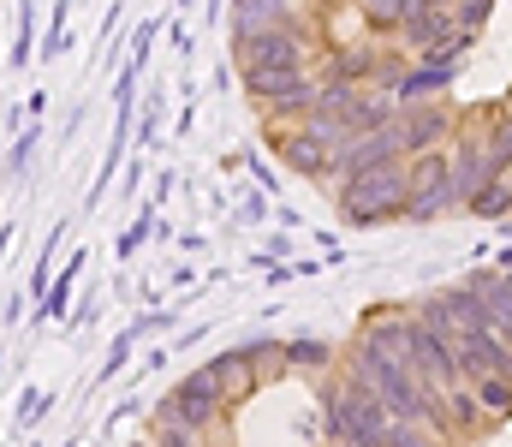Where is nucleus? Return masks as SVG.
Here are the masks:
<instances>
[{
  "mask_svg": "<svg viewBox=\"0 0 512 447\" xmlns=\"http://www.w3.org/2000/svg\"><path fill=\"white\" fill-rule=\"evenodd\" d=\"M334 209L358 233H376V227L405 221V161H382V167H364V173L340 179L334 185Z\"/></svg>",
  "mask_w": 512,
  "mask_h": 447,
  "instance_id": "1",
  "label": "nucleus"
},
{
  "mask_svg": "<svg viewBox=\"0 0 512 447\" xmlns=\"http://www.w3.org/2000/svg\"><path fill=\"white\" fill-rule=\"evenodd\" d=\"M155 424H179V430H191V436H221V430L233 424V406L221 400L215 376L197 364L185 382H173V388L161 394V406H155Z\"/></svg>",
  "mask_w": 512,
  "mask_h": 447,
  "instance_id": "2",
  "label": "nucleus"
},
{
  "mask_svg": "<svg viewBox=\"0 0 512 447\" xmlns=\"http://www.w3.org/2000/svg\"><path fill=\"white\" fill-rule=\"evenodd\" d=\"M441 215H465L459 197H453V155L447 149H423V155H405V221L429 227Z\"/></svg>",
  "mask_w": 512,
  "mask_h": 447,
  "instance_id": "3",
  "label": "nucleus"
},
{
  "mask_svg": "<svg viewBox=\"0 0 512 447\" xmlns=\"http://www.w3.org/2000/svg\"><path fill=\"white\" fill-rule=\"evenodd\" d=\"M310 54H316L310 24H280V30L233 36V72H310Z\"/></svg>",
  "mask_w": 512,
  "mask_h": 447,
  "instance_id": "4",
  "label": "nucleus"
},
{
  "mask_svg": "<svg viewBox=\"0 0 512 447\" xmlns=\"http://www.w3.org/2000/svg\"><path fill=\"white\" fill-rule=\"evenodd\" d=\"M393 126H399V149H405V155L447 149V144H453V132H459V108H453V96L411 102V108H399V114H393Z\"/></svg>",
  "mask_w": 512,
  "mask_h": 447,
  "instance_id": "5",
  "label": "nucleus"
},
{
  "mask_svg": "<svg viewBox=\"0 0 512 447\" xmlns=\"http://www.w3.org/2000/svg\"><path fill=\"white\" fill-rule=\"evenodd\" d=\"M411 376L429 388V394H447V388H465V370H459V340H441L435 328H423L411 316Z\"/></svg>",
  "mask_w": 512,
  "mask_h": 447,
  "instance_id": "6",
  "label": "nucleus"
},
{
  "mask_svg": "<svg viewBox=\"0 0 512 447\" xmlns=\"http://www.w3.org/2000/svg\"><path fill=\"white\" fill-rule=\"evenodd\" d=\"M268 149L280 155V167L286 173H304V179H316V185H328V161H334V144L304 120V126H274V132H262Z\"/></svg>",
  "mask_w": 512,
  "mask_h": 447,
  "instance_id": "7",
  "label": "nucleus"
},
{
  "mask_svg": "<svg viewBox=\"0 0 512 447\" xmlns=\"http://www.w3.org/2000/svg\"><path fill=\"white\" fill-rule=\"evenodd\" d=\"M340 412H346V447H382V436H387V406L358 382V376H346L340 370Z\"/></svg>",
  "mask_w": 512,
  "mask_h": 447,
  "instance_id": "8",
  "label": "nucleus"
},
{
  "mask_svg": "<svg viewBox=\"0 0 512 447\" xmlns=\"http://www.w3.org/2000/svg\"><path fill=\"white\" fill-rule=\"evenodd\" d=\"M382 161H405V149H399V126H382V132H370V138L340 144L334 149V161H328V185H340V179H352V173H364V167H382Z\"/></svg>",
  "mask_w": 512,
  "mask_h": 447,
  "instance_id": "9",
  "label": "nucleus"
},
{
  "mask_svg": "<svg viewBox=\"0 0 512 447\" xmlns=\"http://www.w3.org/2000/svg\"><path fill=\"white\" fill-rule=\"evenodd\" d=\"M316 108H322V84H316L310 72H298V78H286V84L262 102V132H274V126H304V120H316Z\"/></svg>",
  "mask_w": 512,
  "mask_h": 447,
  "instance_id": "10",
  "label": "nucleus"
},
{
  "mask_svg": "<svg viewBox=\"0 0 512 447\" xmlns=\"http://www.w3.org/2000/svg\"><path fill=\"white\" fill-rule=\"evenodd\" d=\"M459 370H465V382L471 376H512V346L501 328H465L459 334Z\"/></svg>",
  "mask_w": 512,
  "mask_h": 447,
  "instance_id": "11",
  "label": "nucleus"
},
{
  "mask_svg": "<svg viewBox=\"0 0 512 447\" xmlns=\"http://www.w3.org/2000/svg\"><path fill=\"white\" fill-rule=\"evenodd\" d=\"M441 418H447V442L453 447H471V442H483V436L495 430V418L483 412V400L471 394V382L441 394Z\"/></svg>",
  "mask_w": 512,
  "mask_h": 447,
  "instance_id": "12",
  "label": "nucleus"
},
{
  "mask_svg": "<svg viewBox=\"0 0 512 447\" xmlns=\"http://www.w3.org/2000/svg\"><path fill=\"white\" fill-rule=\"evenodd\" d=\"M203 370L215 376V388H221V400H227L233 412H239L245 400H256V394H262V376L251 370V358H245L239 346H221V352H215V358H209Z\"/></svg>",
  "mask_w": 512,
  "mask_h": 447,
  "instance_id": "13",
  "label": "nucleus"
},
{
  "mask_svg": "<svg viewBox=\"0 0 512 447\" xmlns=\"http://www.w3.org/2000/svg\"><path fill=\"white\" fill-rule=\"evenodd\" d=\"M280 352H286V376H328L340 364V346L322 340V334H280Z\"/></svg>",
  "mask_w": 512,
  "mask_h": 447,
  "instance_id": "14",
  "label": "nucleus"
},
{
  "mask_svg": "<svg viewBox=\"0 0 512 447\" xmlns=\"http://www.w3.org/2000/svg\"><path fill=\"white\" fill-rule=\"evenodd\" d=\"M84 263H90V251L78 245V251L66 257V269H54L48 293L30 304V322H36V328H42V322H66V304H72V293H78V275H84Z\"/></svg>",
  "mask_w": 512,
  "mask_h": 447,
  "instance_id": "15",
  "label": "nucleus"
},
{
  "mask_svg": "<svg viewBox=\"0 0 512 447\" xmlns=\"http://www.w3.org/2000/svg\"><path fill=\"white\" fill-rule=\"evenodd\" d=\"M233 36L245 30H280V24H304V0H233Z\"/></svg>",
  "mask_w": 512,
  "mask_h": 447,
  "instance_id": "16",
  "label": "nucleus"
},
{
  "mask_svg": "<svg viewBox=\"0 0 512 447\" xmlns=\"http://www.w3.org/2000/svg\"><path fill=\"white\" fill-rule=\"evenodd\" d=\"M447 90H453V66L411 60V66H405V78H399L387 96H393V108H411V102H435V96H447Z\"/></svg>",
  "mask_w": 512,
  "mask_h": 447,
  "instance_id": "17",
  "label": "nucleus"
},
{
  "mask_svg": "<svg viewBox=\"0 0 512 447\" xmlns=\"http://www.w3.org/2000/svg\"><path fill=\"white\" fill-rule=\"evenodd\" d=\"M239 352L251 358V370L262 376V388H274V382H292V376H286V352H280V334H251V340H239Z\"/></svg>",
  "mask_w": 512,
  "mask_h": 447,
  "instance_id": "18",
  "label": "nucleus"
},
{
  "mask_svg": "<svg viewBox=\"0 0 512 447\" xmlns=\"http://www.w3.org/2000/svg\"><path fill=\"white\" fill-rule=\"evenodd\" d=\"M471 287H477L483 304H489V328L512 334V281H507V275H501V269H477V275H471Z\"/></svg>",
  "mask_w": 512,
  "mask_h": 447,
  "instance_id": "19",
  "label": "nucleus"
},
{
  "mask_svg": "<svg viewBox=\"0 0 512 447\" xmlns=\"http://www.w3.org/2000/svg\"><path fill=\"white\" fill-rule=\"evenodd\" d=\"M441 304H447V316L459 322V334H465V328H489V304H483V293H477L471 281L447 287V293H441Z\"/></svg>",
  "mask_w": 512,
  "mask_h": 447,
  "instance_id": "20",
  "label": "nucleus"
},
{
  "mask_svg": "<svg viewBox=\"0 0 512 447\" xmlns=\"http://www.w3.org/2000/svg\"><path fill=\"white\" fill-rule=\"evenodd\" d=\"M352 6H358V18L370 24V36H393L417 0H352Z\"/></svg>",
  "mask_w": 512,
  "mask_h": 447,
  "instance_id": "21",
  "label": "nucleus"
},
{
  "mask_svg": "<svg viewBox=\"0 0 512 447\" xmlns=\"http://www.w3.org/2000/svg\"><path fill=\"white\" fill-rule=\"evenodd\" d=\"M471 394L483 400V412H489L495 424L512 418V376H495V370H489V376H471Z\"/></svg>",
  "mask_w": 512,
  "mask_h": 447,
  "instance_id": "22",
  "label": "nucleus"
},
{
  "mask_svg": "<svg viewBox=\"0 0 512 447\" xmlns=\"http://www.w3.org/2000/svg\"><path fill=\"white\" fill-rule=\"evenodd\" d=\"M465 215H477V221H507L512 215V179H489V185L465 203Z\"/></svg>",
  "mask_w": 512,
  "mask_h": 447,
  "instance_id": "23",
  "label": "nucleus"
},
{
  "mask_svg": "<svg viewBox=\"0 0 512 447\" xmlns=\"http://www.w3.org/2000/svg\"><path fill=\"white\" fill-rule=\"evenodd\" d=\"M36 144H42V126H36V120H24V132H18L12 149L0 155V173H6V179H24V173H30V161H36Z\"/></svg>",
  "mask_w": 512,
  "mask_h": 447,
  "instance_id": "24",
  "label": "nucleus"
},
{
  "mask_svg": "<svg viewBox=\"0 0 512 447\" xmlns=\"http://www.w3.org/2000/svg\"><path fill=\"white\" fill-rule=\"evenodd\" d=\"M30 60H36V0H18V42L6 48V66L24 72Z\"/></svg>",
  "mask_w": 512,
  "mask_h": 447,
  "instance_id": "25",
  "label": "nucleus"
},
{
  "mask_svg": "<svg viewBox=\"0 0 512 447\" xmlns=\"http://www.w3.org/2000/svg\"><path fill=\"white\" fill-rule=\"evenodd\" d=\"M382 447H453L441 430H429V424H411V418H393L387 424V436H382Z\"/></svg>",
  "mask_w": 512,
  "mask_h": 447,
  "instance_id": "26",
  "label": "nucleus"
},
{
  "mask_svg": "<svg viewBox=\"0 0 512 447\" xmlns=\"http://www.w3.org/2000/svg\"><path fill=\"white\" fill-rule=\"evenodd\" d=\"M411 316H417L423 328H435L441 340H459V322L447 316V304H441V293H423L417 304H411Z\"/></svg>",
  "mask_w": 512,
  "mask_h": 447,
  "instance_id": "27",
  "label": "nucleus"
},
{
  "mask_svg": "<svg viewBox=\"0 0 512 447\" xmlns=\"http://www.w3.org/2000/svg\"><path fill=\"white\" fill-rule=\"evenodd\" d=\"M489 149H495V173L512 179V102L495 114V132H489Z\"/></svg>",
  "mask_w": 512,
  "mask_h": 447,
  "instance_id": "28",
  "label": "nucleus"
},
{
  "mask_svg": "<svg viewBox=\"0 0 512 447\" xmlns=\"http://www.w3.org/2000/svg\"><path fill=\"white\" fill-rule=\"evenodd\" d=\"M48 406H54V394H36V388H24V394H18V412H12V436H18V430H36V418H42Z\"/></svg>",
  "mask_w": 512,
  "mask_h": 447,
  "instance_id": "29",
  "label": "nucleus"
},
{
  "mask_svg": "<svg viewBox=\"0 0 512 447\" xmlns=\"http://www.w3.org/2000/svg\"><path fill=\"white\" fill-rule=\"evenodd\" d=\"M453 18H459V30H465V36H477V30L495 18V0H453Z\"/></svg>",
  "mask_w": 512,
  "mask_h": 447,
  "instance_id": "30",
  "label": "nucleus"
},
{
  "mask_svg": "<svg viewBox=\"0 0 512 447\" xmlns=\"http://www.w3.org/2000/svg\"><path fill=\"white\" fill-rule=\"evenodd\" d=\"M131 346H137V328L114 334V346H108V358H102V382H114V376H120V370L131 364Z\"/></svg>",
  "mask_w": 512,
  "mask_h": 447,
  "instance_id": "31",
  "label": "nucleus"
},
{
  "mask_svg": "<svg viewBox=\"0 0 512 447\" xmlns=\"http://www.w3.org/2000/svg\"><path fill=\"white\" fill-rule=\"evenodd\" d=\"M149 221H155V209H143V215L131 221L126 233H120V245H114V257H137V251H143V239H149Z\"/></svg>",
  "mask_w": 512,
  "mask_h": 447,
  "instance_id": "32",
  "label": "nucleus"
},
{
  "mask_svg": "<svg viewBox=\"0 0 512 447\" xmlns=\"http://www.w3.org/2000/svg\"><path fill=\"white\" fill-rule=\"evenodd\" d=\"M262 257L268 263H292L298 257V239L292 233H262Z\"/></svg>",
  "mask_w": 512,
  "mask_h": 447,
  "instance_id": "33",
  "label": "nucleus"
},
{
  "mask_svg": "<svg viewBox=\"0 0 512 447\" xmlns=\"http://www.w3.org/2000/svg\"><path fill=\"white\" fill-rule=\"evenodd\" d=\"M149 442L155 447H203V436H191V430H179V424H155Z\"/></svg>",
  "mask_w": 512,
  "mask_h": 447,
  "instance_id": "34",
  "label": "nucleus"
},
{
  "mask_svg": "<svg viewBox=\"0 0 512 447\" xmlns=\"http://www.w3.org/2000/svg\"><path fill=\"white\" fill-rule=\"evenodd\" d=\"M161 36V18H149V24H137V36H131V66L143 72V60H149V42Z\"/></svg>",
  "mask_w": 512,
  "mask_h": 447,
  "instance_id": "35",
  "label": "nucleus"
},
{
  "mask_svg": "<svg viewBox=\"0 0 512 447\" xmlns=\"http://www.w3.org/2000/svg\"><path fill=\"white\" fill-rule=\"evenodd\" d=\"M137 138H143V144L155 149V138H161V108H149V114L137 120Z\"/></svg>",
  "mask_w": 512,
  "mask_h": 447,
  "instance_id": "36",
  "label": "nucleus"
},
{
  "mask_svg": "<svg viewBox=\"0 0 512 447\" xmlns=\"http://www.w3.org/2000/svg\"><path fill=\"white\" fill-rule=\"evenodd\" d=\"M239 221H245V227H262V221H268V197H251V203L239 209Z\"/></svg>",
  "mask_w": 512,
  "mask_h": 447,
  "instance_id": "37",
  "label": "nucleus"
},
{
  "mask_svg": "<svg viewBox=\"0 0 512 447\" xmlns=\"http://www.w3.org/2000/svg\"><path fill=\"white\" fill-rule=\"evenodd\" d=\"M167 197H173V167L155 173V203H167Z\"/></svg>",
  "mask_w": 512,
  "mask_h": 447,
  "instance_id": "38",
  "label": "nucleus"
},
{
  "mask_svg": "<svg viewBox=\"0 0 512 447\" xmlns=\"http://www.w3.org/2000/svg\"><path fill=\"white\" fill-rule=\"evenodd\" d=\"M203 447H233V442H221V436H203Z\"/></svg>",
  "mask_w": 512,
  "mask_h": 447,
  "instance_id": "39",
  "label": "nucleus"
},
{
  "mask_svg": "<svg viewBox=\"0 0 512 447\" xmlns=\"http://www.w3.org/2000/svg\"><path fill=\"white\" fill-rule=\"evenodd\" d=\"M60 447H78V436H66V442H60Z\"/></svg>",
  "mask_w": 512,
  "mask_h": 447,
  "instance_id": "40",
  "label": "nucleus"
}]
</instances>
